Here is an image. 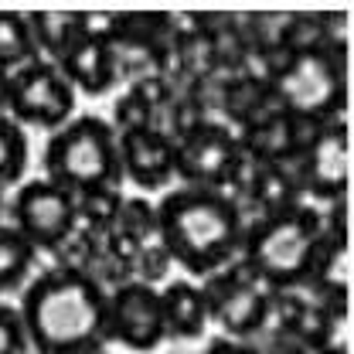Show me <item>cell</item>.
Wrapping results in <instances>:
<instances>
[{"mask_svg": "<svg viewBox=\"0 0 354 354\" xmlns=\"http://www.w3.org/2000/svg\"><path fill=\"white\" fill-rule=\"evenodd\" d=\"M160 310H164V330L174 341H198L208 327L201 286L191 279H174L167 290H160Z\"/></svg>", "mask_w": 354, "mask_h": 354, "instance_id": "cell-16", "label": "cell"}, {"mask_svg": "<svg viewBox=\"0 0 354 354\" xmlns=\"http://www.w3.org/2000/svg\"><path fill=\"white\" fill-rule=\"evenodd\" d=\"M31 38L44 55V62H58V55L72 44L79 35V14L72 10H38V14H24Z\"/></svg>", "mask_w": 354, "mask_h": 354, "instance_id": "cell-19", "label": "cell"}, {"mask_svg": "<svg viewBox=\"0 0 354 354\" xmlns=\"http://www.w3.org/2000/svg\"><path fill=\"white\" fill-rule=\"evenodd\" d=\"M242 198H245L249 208L259 212V218H269V215L297 208L304 191H300V180L293 174V164H249L239 201Z\"/></svg>", "mask_w": 354, "mask_h": 354, "instance_id": "cell-14", "label": "cell"}, {"mask_svg": "<svg viewBox=\"0 0 354 354\" xmlns=\"http://www.w3.org/2000/svg\"><path fill=\"white\" fill-rule=\"evenodd\" d=\"M24 171H28V136L7 113H0V191L17 184Z\"/></svg>", "mask_w": 354, "mask_h": 354, "instance_id": "cell-22", "label": "cell"}, {"mask_svg": "<svg viewBox=\"0 0 354 354\" xmlns=\"http://www.w3.org/2000/svg\"><path fill=\"white\" fill-rule=\"evenodd\" d=\"M120 208H123V194L120 187H95V191H82L75 194V215L79 225L92 232V235H106L116 218H120Z\"/></svg>", "mask_w": 354, "mask_h": 354, "instance_id": "cell-21", "label": "cell"}, {"mask_svg": "<svg viewBox=\"0 0 354 354\" xmlns=\"http://www.w3.org/2000/svg\"><path fill=\"white\" fill-rule=\"evenodd\" d=\"M92 354H109V351H92Z\"/></svg>", "mask_w": 354, "mask_h": 354, "instance_id": "cell-29", "label": "cell"}, {"mask_svg": "<svg viewBox=\"0 0 354 354\" xmlns=\"http://www.w3.org/2000/svg\"><path fill=\"white\" fill-rule=\"evenodd\" d=\"M239 143H242V153L249 164H293L300 157L293 116H286L279 109H272L269 116L245 127L239 133Z\"/></svg>", "mask_w": 354, "mask_h": 354, "instance_id": "cell-15", "label": "cell"}, {"mask_svg": "<svg viewBox=\"0 0 354 354\" xmlns=\"http://www.w3.org/2000/svg\"><path fill=\"white\" fill-rule=\"evenodd\" d=\"M272 106L286 116L334 123L348 106V51L344 41H327L310 51H293L269 79Z\"/></svg>", "mask_w": 354, "mask_h": 354, "instance_id": "cell-4", "label": "cell"}, {"mask_svg": "<svg viewBox=\"0 0 354 354\" xmlns=\"http://www.w3.org/2000/svg\"><path fill=\"white\" fill-rule=\"evenodd\" d=\"M58 72L68 79L72 88H82L86 95H106L116 82V65H113V51L109 44L99 38L75 35L72 44L58 55Z\"/></svg>", "mask_w": 354, "mask_h": 354, "instance_id": "cell-13", "label": "cell"}, {"mask_svg": "<svg viewBox=\"0 0 354 354\" xmlns=\"http://www.w3.org/2000/svg\"><path fill=\"white\" fill-rule=\"evenodd\" d=\"M10 228H17L38 252H58L65 239L75 232L79 215H75V194L44 180H28L14 191L10 205Z\"/></svg>", "mask_w": 354, "mask_h": 354, "instance_id": "cell-8", "label": "cell"}, {"mask_svg": "<svg viewBox=\"0 0 354 354\" xmlns=\"http://www.w3.org/2000/svg\"><path fill=\"white\" fill-rule=\"evenodd\" d=\"M120 147V171L130 177L136 187H164L174 177V140L167 133L143 127L116 136Z\"/></svg>", "mask_w": 354, "mask_h": 354, "instance_id": "cell-12", "label": "cell"}, {"mask_svg": "<svg viewBox=\"0 0 354 354\" xmlns=\"http://www.w3.org/2000/svg\"><path fill=\"white\" fill-rule=\"evenodd\" d=\"M109 341L130 351H153L167 341L157 286L130 279L109 290Z\"/></svg>", "mask_w": 354, "mask_h": 354, "instance_id": "cell-11", "label": "cell"}, {"mask_svg": "<svg viewBox=\"0 0 354 354\" xmlns=\"http://www.w3.org/2000/svg\"><path fill=\"white\" fill-rule=\"evenodd\" d=\"M113 133L120 136V133H130V130H143V127H153V109L136 95V92H127L123 99H116V106H113Z\"/></svg>", "mask_w": 354, "mask_h": 354, "instance_id": "cell-24", "label": "cell"}, {"mask_svg": "<svg viewBox=\"0 0 354 354\" xmlns=\"http://www.w3.org/2000/svg\"><path fill=\"white\" fill-rule=\"evenodd\" d=\"M44 174L51 184L82 194L95 187H120V147L109 120L75 116L51 133L44 147Z\"/></svg>", "mask_w": 354, "mask_h": 354, "instance_id": "cell-5", "label": "cell"}, {"mask_svg": "<svg viewBox=\"0 0 354 354\" xmlns=\"http://www.w3.org/2000/svg\"><path fill=\"white\" fill-rule=\"evenodd\" d=\"M0 354H35L28 344V330L21 310L0 300Z\"/></svg>", "mask_w": 354, "mask_h": 354, "instance_id": "cell-25", "label": "cell"}, {"mask_svg": "<svg viewBox=\"0 0 354 354\" xmlns=\"http://www.w3.org/2000/svg\"><path fill=\"white\" fill-rule=\"evenodd\" d=\"M3 212H7V201H3V191H0V225H3Z\"/></svg>", "mask_w": 354, "mask_h": 354, "instance_id": "cell-28", "label": "cell"}, {"mask_svg": "<svg viewBox=\"0 0 354 354\" xmlns=\"http://www.w3.org/2000/svg\"><path fill=\"white\" fill-rule=\"evenodd\" d=\"M293 174L300 180V191L313 201L334 205L344 201L348 194V177H351V150H348V123L334 120L327 123L320 136L293 160Z\"/></svg>", "mask_w": 354, "mask_h": 354, "instance_id": "cell-10", "label": "cell"}, {"mask_svg": "<svg viewBox=\"0 0 354 354\" xmlns=\"http://www.w3.org/2000/svg\"><path fill=\"white\" fill-rule=\"evenodd\" d=\"M205 354H266L263 348H256L252 341H228V337H218V341H212Z\"/></svg>", "mask_w": 354, "mask_h": 354, "instance_id": "cell-26", "label": "cell"}, {"mask_svg": "<svg viewBox=\"0 0 354 354\" xmlns=\"http://www.w3.org/2000/svg\"><path fill=\"white\" fill-rule=\"evenodd\" d=\"M157 235L191 276H212L242 256L249 218L239 198L212 187H177L153 205Z\"/></svg>", "mask_w": 354, "mask_h": 354, "instance_id": "cell-2", "label": "cell"}, {"mask_svg": "<svg viewBox=\"0 0 354 354\" xmlns=\"http://www.w3.org/2000/svg\"><path fill=\"white\" fill-rule=\"evenodd\" d=\"M38 58H41V51L31 38L28 17L14 14V10H0V68L17 72V68H24Z\"/></svg>", "mask_w": 354, "mask_h": 354, "instance_id": "cell-20", "label": "cell"}, {"mask_svg": "<svg viewBox=\"0 0 354 354\" xmlns=\"http://www.w3.org/2000/svg\"><path fill=\"white\" fill-rule=\"evenodd\" d=\"M38 263V249L10 225H0V297L14 293L28 283Z\"/></svg>", "mask_w": 354, "mask_h": 354, "instance_id": "cell-18", "label": "cell"}, {"mask_svg": "<svg viewBox=\"0 0 354 354\" xmlns=\"http://www.w3.org/2000/svg\"><path fill=\"white\" fill-rule=\"evenodd\" d=\"M320 245H324V212L297 205L290 212L249 221L239 263L272 293H297L307 286Z\"/></svg>", "mask_w": 354, "mask_h": 354, "instance_id": "cell-3", "label": "cell"}, {"mask_svg": "<svg viewBox=\"0 0 354 354\" xmlns=\"http://www.w3.org/2000/svg\"><path fill=\"white\" fill-rule=\"evenodd\" d=\"M201 297L208 320L218 324L228 341H252L256 334H263L276 300V293L263 286L239 259L205 276Z\"/></svg>", "mask_w": 354, "mask_h": 354, "instance_id": "cell-7", "label": "cell"}, {"mask_svg": "<svg viewBox=\"0 0 354 354\" xmlns=\"http://www.w3.org/2000/svg\"><path fill=\"white\" fill-rule=\"evenodd\" d=\"M7 86H10V72L0 68V113L7 109Z\"/></svg>", "mask_w": 354, "mask_h": 354, "instance_id": "cell-27", "label": "cell"}, {"mask_svg": "<svg viewBox=\"0 0 354 354\" xmlns=\"http://www.w3.org/2000/svg\"><path fill=\"white\" fill-rule=\"evenodd\" d=\"M221 109L245 130L252 127L256 120L269 116L276 106H272V92H269V82L252 75V72H242L235 75L232 82H225V95H221Z\"/></svg>", "mask_w": 354, "mask_h": 354, "instance_id": "cell-17", "label": "cell"}, {"mask_svg": "<svg viewBox=\"0 0 354 354\" xmlns=\"http://www.w3.org/2000/svg\"><path fill=\"white\" fill-rule=\"evenodd\" d=\"M245 171L249 160L242 153L239 133L221 123L205 120L174 143V177L184 180V187H212L239 198Z\"/></svg>", "mask_w": 354, "mask_h": 354, "instance_id": "cell-6", "label": "cell"}, {"mask_svg": "<svg viewBox=\"0 0 354 354\" xmlns=\"http://www.w3.org/2000/svg\"><path fill=\"white\" fill-rule=\"evenodd\" d=\"M17 127H48L58 130L72 120L75 113V88L58 72L55 62H31L17 72H10L7 86V109H3Z\"/></svg>", "mask_w": 354, "mask_h": 354, "instance_id": "cell-9", "label": "cell"}, {"mask_svg": "<svg viewBox=\"0 0 354 354\" xmlns=\"http://www.w3.org/2000/svg\"><path fill=\"white\" fill-rule=\"evenodd\" d=\"M17 310L35 354H92L109 344V290L88 272L44 269L28 283Z\"/></svg>", "mask_w": 354, "mask_h": 354, "instance_id": "cell-1", "label": "cell"}, {"mask_svg": "<svg viewBox=\"0 0 354 354\" xmlns=\"http://www.w3.org/2000/svg\"><path fill=\"white\" fill-rule=\"evenodd\" d=\"M109 232H120V235H127L136 249H147L150 242H157L160 235H157V212H153V205L150 201H143V198H130V201H123V208H120V218L116 225L109 228Z\"/></svg>", "mask_w": 354, "mask_h": 354, "instance_id": "cell-23", "label": "cell"}]
</instances>
